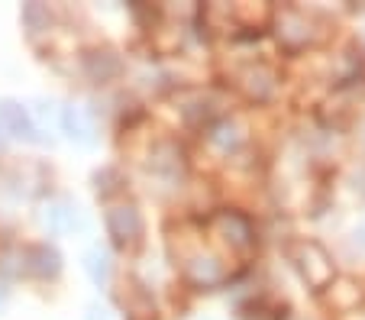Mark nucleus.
I'll return each instance as SVG.
<instances>
[{
    "instance_id": "nucleus-1",
    "label": "nucleus",
    "mask_w": 365,
    "mask_h": 320,
    "mask_svg": "<svg viewBox=\"0 0 365 320\" xmlns=\"http://www.w3.org/2000/svg\"><path fill=\"white\" fill-rule=\"evenodd\" d=\"M288 259L297 269V275L307 282L310 291H327V288L336 282L333 256L317 243V239H294V243L288 246Z\"/></svg>"
},
{
    "instance_id": "nucleus-2",
    "label": "nucleus",
    "mask_w": 365,
    "mask_h": 320,
    "mask_svg": "<svg viewBox=\"0 0 365 320\" xmlns=\"http://www.w3.org/2000/svg\"><path fill=\"white\" fill-rule=\"evenodd\" d=\"M275 26H278L275 29L278 42H282L288 52H301V49H307V46H314V42L320 39L317 16H314V14H304V10H297V7L282 10V16H278Z\"/></svg>"
},
{
    "instance_id": "nucleus-3",
    "label": "nucleus",
    "mask_w": 365,
    "mask_h": 320,
    "mask_svg": "<svg viewBox=\"0 0 365 320\" xmlns=\"http://www.w3.org/2000/svg\"><path fill=\"white\" fill-rule=\"evenodd\" d=\"M233 81L236 88L242 91L246 100H255V104H265V100L275 94L278 88V75L272 65L265 62H252V65H242V68L233 71Z\"/></svg>"
},
{
    "instance_id": "nucleus-4",
    "label": "nucleus",
    "mask_w": 365,
    "mask_h": 320,
    "mask_svg": "<svg viewBox=\"0 0 365 320\" xmlns=\"http://www.w3.org/2000/svg\"><path fill=\"white\" fill-rule=\"evenodd\" d=\"M214 230L217 237L223 239V246H230V252H252L255 246V230H252V220L236 210H220L214 217Z\"/></svg>"
},
{
    "instance_id": "nucleus-5",
    "label": "nucleus",
    "mask_w": 365,
    "mask_h": 320,
    "mask_svg": "<svg viewBox=\"0 0 365 320\" xmlns=\"http://www.w3.org/2000/svg\"><path fill=\"white\" fill-rule=\"evenodd\" d=\"M107 230H110L113 243H117L120 249H133V246L139 243V237H143V217H139V210L133 207V204L113 207L110 214H107Z\"/></svg>"
},
{
    "instance_id": "nucleus-6",
    "label": "nucleus",
    "mask_w": 365,
    "mask_h": 320,
    "mask_svg": "<svg viewBox=\"0 0 365 320\" xmlns=\"http://www.w3.org/2000/svg\"><path fill=\"white\" fill-rule=\"evenodd\" d=\"M185 275H187V282L197 285V288H214L227 279L223 262L217 256H210V252H197V256H191V262H185Z\"/></svg>"
},
{
    "instance_id": "nucleus-7",
    "label": "nucleus",
    "mask_w": 365,
    "mask_h": 320,
    "mask_svg": "<svg viewBox=\"0 0 365 320\" xmlns=\"http://www.w3.org/2000/svg\"><path fill=\"white\" fill-rule=\"evenodd\" d=\"M62 126H65V133H68L71 140L81 143V146H91V143H94V123H91V117H88V113H84L78 104L65 107Z\"/></svg>"
},
{
    "instance_id": "nucleus-8",
    "label": "nucleus",
    "mask_w": 365,
    "mask_h": 320,
    "mask_svg": "<svg viewBox=\"0 0 365 320\" xmlns=\"http://www.w3.org/2000/svg\"><path fill=\"white\" fill-rule=\"evenodd\" d=\"M207 140H210V146H214V149H220V153H233V149L242 143V130H240V123H236V120L220 117V120H214V123H210Z\"/></svg>"
},
{
    "instance_id": "nucleus-9",
    "label": "nucleus",
    "mask_w": 365,
    "mask_h": 320,
    "mask_svg": "<svg viewBox=\"0 0 365 320\" xmlns=\"http://www.w3.org/2000/svg\"><path fill=\"white\" fill-rule=\"evenodd\" d=\"M84 71H88L94 81H110V78L120 75V58L107 49H97V52H88L84 56Z\"/></svg>"
},
{
    "instance_id": "nucleus-10",
    "label": "nucleus",
    "mask_w": 365,
    "mask_h": 320,
    "mask_svg": "<svg viewBox=\"0 0 365 320\" xmlns=\"http://www.w3.org/2000/svg\"><path fill=\"white\" fill-rule=\"evenodd\" d=\"M240 311H242V320H284L288 317V307L272 301V298H265V294L252 298L249 304H242Z\"/></svg>"
},
{
    "instance_id": "nucleus-11",
    "label": "nucleus",
    "mask_w": 365,
    "mask_h": 320,
    "mask_svg": "<svg viewBox=\"0 0 365 320\" xmlns=\"http://www.w3.org/2000/svg\"><path fill=\"white\" fill-rule=\"evenodd\" d=\"M0 120L10 126V130L16 133V136H29L33 140V123L26 120V113H23L20 104H14V100H4L0 104Z\"/></svg>"
},
{
    "instance_id": "nucleus-12",
    "label": "nucleus",
    "mask_w": 365,
    "mask_h": 320,
    "mask_svg": "<svg viewBox=\"0 0 365 320\" xmlns=\"http://www.w3.org/2000/svg\"><path fill=\"white\" fill-rule=\"evenodd\" d=\"M84 269H88V275L97 282V285H103V282L110 279V259H107V252L103 249H88V256H84Z\"/></svg>"
},
{
    "instance_id": "nucleus-13",
    "label": "nucleus",
    "mask_w": 365,
    "mask_h": 320,
    "mask_svg": "<svg viewBox=\"0 0 365 320\" xmlns=\"http://www.w3.org/2000/svg\"><path fill=\"white\" fill-rule=\"evenodd\" d=\"M29 256L36 259L33 262V272L36 275H56L58 272V265H62V259H58V252L56 249H48V246H36Z\"/></svg>"
},
{
    "instance_id": "nucleus-14",
    "label": "nucleus",
    "mask_w": 365,
    "mask_h": 320,
    "mask_svg": "<svg viewBox=\"0 0 365 320\" xmlns=\"http://www.w3.org/2000/svg\"><path fill=\"white\" fill-rule=\"evenodd\" d=\"M46 223L52 227V230H68L71 227V207H65V204L62 207H52L46 214Z\"/></svg>"
},
{
    "instance_id": "nucleus-15",
    "label": "nucleus",
    "mask_w": 365,
    "mask_h": 320,
    "mask_svg": "<svg viewBox=\"0 0 365 320\" xmlns=\"http://www.w3.org/2000/svg\"><path fill=\"white\" fill-rule=\"evenodd\" d=\"M88 320H110V311L101 307V304H91L88 307Z\"/></svg>"
},
{
    "instance_id": "nucleus-16",
    "label": "nucleus",
    "mask_w": 365,
    "mask_h": 320,
    "mask_svg": "<svg viewBox=\"0 0 365 320\" xmlns=\"http://www.w3.org/2000/svg\"><path fill=\"white\" fill-rule=\"evenodd\" d=\"M356 243L365 249V223H362V227H359V230H356Z\"/></svg>"
}]
</instances>
